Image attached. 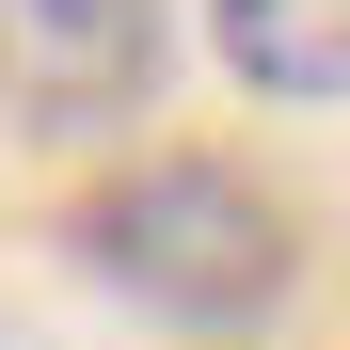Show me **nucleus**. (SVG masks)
I'll use <instances>...</instances> for the list:
<instances>
[{
	"label": "nucleus",
	"mask_w": 350,
	"mask_h": 350,
	"mask_svg": "<svg viewBox=\"0 0 350 350\" xmlns=\"http://www.w3.org/2000/svg\"><path fill=\"white\" fill-rule=\"evenodd\" d=\"M159 80V0H0V96L32 128H111Z\"/></svg>",
	"instance_id": "nucleus-2"
},
{
	"label": "nucleus",
	"mask_w": 350,
	"mask_h": 350,
	"mask_svg": "<svg viewBox=\"0 0 350 350\" xmlns=\"http://www.w3.org/2000/svg\"><path fill=\"white\" fill-rule=\"evenodd\" d=\"M286 255L303 239L239 159H128L111 191H80V271L175 334H255L286 303Z\"/></svg>",
	"instance_id": "nucleus-1"
},
{
	"label": "nucleus",
	"mask_w": 350,
	"mask_h": 350,
	"mask_svg": "<svg viewBox=\"0 0 350 350\" xmlns=\"http://www.w3.org/2000/svg\"><path fill=\"white\" fill-rule=\"evenodd\" d=\"M207 32L255 96H303V111L350 96V0H207Z\"/></svg>",
	"instance_id": "nucleus-3"
}]
</instances>
